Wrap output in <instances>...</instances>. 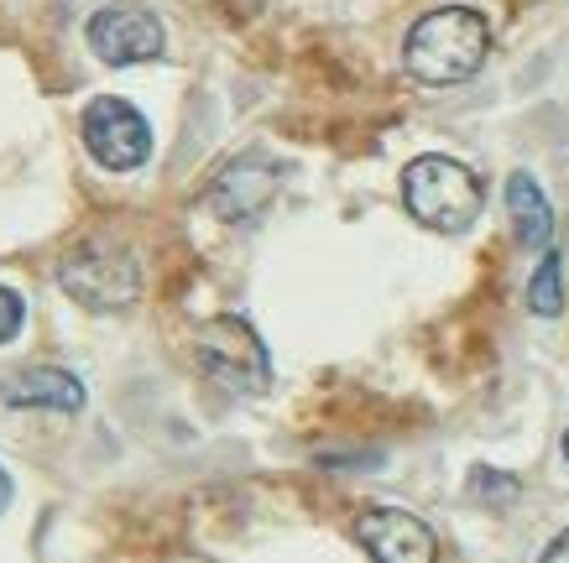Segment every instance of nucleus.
Wrapping results in <instances>:
<instances>
[{
	"label": "nucleus",
	"instance_id": "2eb2a0df",
	"mask_svg": "<svg viewBox=\"0 0 569 563\" xmlns=\"http://www.w3.org/2000/svg\"><path fill=\"white\" fill-rule=\"evenodd\" d=\"M11 506V475H6V464H0V512Z\"/></svg>",
	"mask_w": 569,
	"mask_h": 563
},
{
	"label": "nucleus",
	"instance_id": "7ed1b4c3",
	"mask_svg": "<svg viewBox=\"0 0 569 563\" xmlns=\"http://www.w3.org/2000/svg\"><path fill=\"white\" fill-rule=\"evenodd\" d=\"M402 204L433 235H460V230L476 224L486 193H481V178L466 162L429 152V157H413L408 172H402Z\"/></svg>",
	"mask_w": 569,
	"mask_h": 563
},
{
	"label": "nucleus",
	"instance_id": "39448f33",
	"mask_svg": "<svg viewBox=\"0 0 569 563\" xmlns=\"http://www.w3.org/2000/svg\"><path fill=\"white\" fill-rule=\"evenodd\" d=\"M79 137H84V152L104 172H137L152 157V125H147V115L131 100H116V94L89 100L84 120H79Z\"/></svg>",
	"mask_w": 569,
	"mask_h": 563
},
{
	"label": "nucleus",
	"instance_id": "1a4fd4ad",
	"mask_svg": "<svg viewBox=\"0 0 569 563\" xmlns=\"http://www.w3.org/2000/svg\"><path fill=\"white\" fill-rule=\"evenodd\" d=\"M0 396L11 408H37V412H79L84 408V381L58 365H27L0 381Z\"/></svg>",
	"mask_w": 569,
	"mask_h": 563
},
{
	"label": "nucleus",
	"instance_id": "9b49d317",
	"mask_svg": "<svg viewBox=\"0 0 569 563\" xmlns=\"http://www.w3.org/2000/svg\"><path fill=\"white\" fill-rule=\"evenodd\" d=\"M528 303H533L538 319H559V313H565V261H559L553 245L543 251L533 282H528Z\"/></svg>",
	"mask_w": 569,
	"mask_h": 563
},
{
	"label": "nucleus",
	"instance_id": "f03ea898",
	"mask_svg": "<svg viewBox=\"0 0 569 563\" xmlns=\"http://www.w3.org/2000/svg\"><path fill=\"white\" fill-rule=\"evenodd\" d=\"M58 288L89 313H121L141 298L147 277H141V257L126 240L89 235L58 261Z\"/></svg>",
	"mask_w": 569,
	"mask_h": 563
},
{
	"label": "nucleus",
	"instance_id": "20e7f679",
	"mask_svg": "<svg viewBox=\"0 0 569 563\" xmlns=\"http://www.w3.org/2000/svg\"><path fill=\"white\" fill-rule=\"evenodd\" d=\"M193 360L199 371L230 396H257L272 386V360H267V344L241 313H214L199 324L193 334Z\"/></svg>",
	"mask_w": 569,
	"mask_h": 563
},
{
	"label": "nucleus",
	"instance_id": "6e6552de",
	"mask_svg": "<svg viewBox=\"0 0 569 563\" xmlns=\"http://www.w3.org/2000/svg\"><path fill=\"white\" fill-rule=\"evenodd\" d=\"M366 553L377 563H439V543L423 516L402 512V506H371L356 522Z\"/></svg>",
	"mask_w": 569,
	"mask_h": 563
},
{
	"label": "nucleus",
	"instance_id": "f257e3e1",
	"mask_svg": "<svg viewBox=\"0 0 569 563\" xmlns=\"http://www.w3.org/2000/svg\"><path fill=\"white\" fill-rule=\"evenodd\" d=\"M491 52V27H486L481 11L470 6H445V11H429L418 21L408 42H402V69L413 73L418 84L429 89H449L476 79Z\"/></svg>",
	"mask_w": 569,
	"mask_h": 563
},
{
	"label": "nucleus",
	"instance_id": "dca6fc26",
	"mask_svg": "<svg viewBox=\"0 0 569 563\" xmlns=\"http://www.w3.org/2000/svg\"><path fill=\"white\" fill-rule=\"evenodd\" d=\"M565 460H569V433H565Z\"/></svg>",
	"mask_w": 569,
	"mask_h": 563
},
{
	"label": "nucleus",
	"instance_id": "ddd939ff",
	"mask_svg": "<svg viewBox=\"0 0 569 563\" xmlns=\"http://www.w3.org/2000/svg\"><path fill=\"white\" fill-rule=\"evenodd\" d=\"M470 485H476V495H497V501H512V495H518V480L501 475V470H486V464L470 470Z\"/></svg>",
	"mask_w": 569,
	"mask_h": 563
},
{
	"label": "nucleus",
	"instance_id": "f8f14e48",
	"mask_svg": "<svg viewBox=\"0 0 569 563\" xmlns=\"http://www.w3.org/2000/svg\"><path fill=\"white\" fill-rule=\"evenodd\" d=\"M21 324H27V303H21L17 292L0 282V344H11L21 334Z\"/></svg>",
	"mask_w": 569,
	"mask_h": 563
},
{
	"label": "nucleus",
	"instance_id": "9d476101",
	"mask_svg": "<svg viewBox=\"0 0 569 563\" xmlns=\"http://www.w3.org/2000/svg\"><path fill=\"white\" fill-rule=\"evenodd\" d=\"M507 220H512V235L528 245V251H549L553 245V209L543 199L533 172H512L507 178Z\"/></svg>",
	"mask_w": 569,
	"mask_h": 563
},
{
	"label": "nucleus",
	"instance_id": "0eeeda50",
	"mask_svg": "<svg viewBox=\"0 0 569 563\" xmlns=\"http://www.w3.org/2000/svg\"><path fill=\"white\" fill-rule=\"evenodd\" d=\"M277 188H282V168H277V157L241 152V157H230V162L209 178L204 204H209V214H214V220L246 224V220H257L261 209L272 204Z\"/></svg>",
	"mask_w": 569,
	"mask_h": 563
},
{
	"label": "nucleus",
	"instance_id": "423d86ee",
	"mask_svg": "<svg viewBox=\"0 0 569 563\" xmlns=\"http://www.w3.org/2000/svg\"><path fill=\"white\" fill-rule=\"evenodd\" d=\"M89 52L110 63V69H131V63H157L162 48H168V32L162 21L137 6V0H116V6H100L84 27Z\"/></svg>",
	"mask_w": 569,
	"mask_h": 563
},
{
	"label": "nucleus",
	"instance_id": "4468645a",
	"mask_svg": "<svg viewBox=\"0 0 569 563\" xmlns=\"http://www.w3.org/2000/svg\"><path fill=\"white\" fill-rule=\"evenodd\" d=\"M538 563H569V532H559L549 547H543V559Z\"/></svg>",
	"mask_w": 569,
	"mask_h": 563
}]
</instances>
